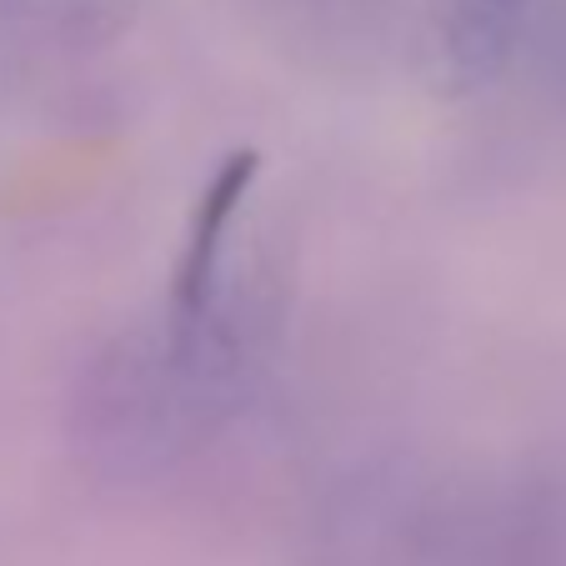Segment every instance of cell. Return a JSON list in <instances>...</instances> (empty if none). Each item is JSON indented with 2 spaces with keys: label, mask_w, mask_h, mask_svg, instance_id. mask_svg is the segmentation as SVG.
<instances>
[{
  "label": "cell",
  "mask_w": 566,
  "mask_h": 566,
  "mask_svg": "<svg viewBox=\"0 0 566 566\" xmlns=\"http://www.w3.org/2000/svg\"><path fill=\"white\" fill-rule=\"evenodd\" d=\"M546 0H437V51L457 91L496 86Z\"/></svg>",
  "instance_id": "1"
},
{
  "label": "cell",
  "mask_w": 566,
  "mask_h": 566,
  "mask_svg": "<svg viewBox=\"0 0 566 566\" xmlns=\"http://www.w3.org/2000/svg\"><path fill=\"white\" fill-rule=\"evenodd\" d=\"M291 45H311L316 55L366 51L381 41L396 0H251Z\"/></svg>",
  "instance_id": "2"
},
{
  "label": "cell",
  "mask_w": 566,
  "mask_h": 566,
  "mask_svg": "<svg viewBox=\"0 0 566 566\" xmlns=\"http://www.w3.org/2000/svg\"><path fill=\"white\" fill-rule=\"evenodd\" d=\"M506 75H522L526 96L536 101L552 136L566 146V0H546L536 11V21L516 41Z\"/></svg>",
  "instance_id": "3"
},
{
  "label": "cell",
  "mask_w": 566,
  "mask_h": 566,
  "mask_svg": "<svg viewBox=\"0 0 566 566\" xmlns=\"http://www.w3.org/2000/svg\"><path fill=\"white\" fill-rule=\"evenodd\" d=\"M136 0H86V21H120Z\"/></svg>",
  "instance_id": "4"
}]
</instances>
